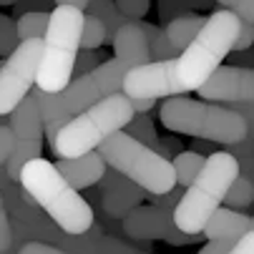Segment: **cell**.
Masks as SVG:
<instances>
[{
  "mask_svg": "<svg viewBox=\"0 0 254 254\" xmlns=\"http://www.w3.org/2000/svg\"><path fill=\"white\" fill-rule=\"evenodd\" d=\"M18 48V33H15V23L8 15H0V56H10Z\"/></svg>",
  "mask_w": 254,
  "mask_h": 254,
  "instance_id": "cell-30",
  "label": "cell"
},
{
  "mask_svg": "<svg viewBox=\"0 0 254 254\" xmlns=\"http://www.w3.org/2000/svg\"><path fill=\"white\" fill-rule=\"evenodd\" d=\"M204 161H206V156H199L194 151H181L179 156H174L171 166H174V176H176V187L187 189L191 181L199 176Z\"/></svg>",
  "mask_w": 254,
  "mask_h": 254,
  "instance_id": "cell-22",
  "label": "cell"
},
{
  "mask_svg": "<svg viewBox=\"0 0 254 254\" xmlns=\"http://www.w3.org/2000/svg\"><path fill=\"white\" fill-rule=\"evenodd\" d=\"M237 176H239V164L224 149L206 156L199 176L184 189L174 209V224L179 227V232L199 237L206 222L211 219V214L224 204V196L229 194Z\"/></svg>",
  "mask_w": 254,
  "mask_h": 254,
  "instance_id": "cell-3",
  "label": "cell"
},
{
  "mask_svg": "<svg viewBox=\"0 0 254 254\" xmlns=\"http://www.w3.org/2000/svg\"><path fill=\"white\" fill-rule=\"evenodd\" d=\"M8 128L13 133V151L5 161V174L10 181H18L23 166L43 154V121L33 96H25L8 116Z\"/></svg>",
  "mask_w": 254,
  "mask_h": 254,
  "instance_id": "cell-10",
  "label": "cell"
},
{
  "mask_svg": "<svg viewBox=\"0 0 254 254\" xmlns=\"http://www.w3.org/2000/svg\"><path fill=\"white\" fill-rule=\"evenodd\" d=\"M252 204H254V184L249 179H244V176H237L229 194L224 196V206L234 209V211H244Z\"/></svg>",
  "mask_w": 254,
  "mask_h": 254,
  "instance_id": "cell-26",
  "label": "cell"
},
{
  "mask_svg": "<svg viewBox=\"0 0 254 254\" xmlns=\"http://www.w3.org/2000/svg\"><path fill=\"white\" fill-rule=\"evenodd\" d=\"M48 20L51 13H23L15 23V33H18V43L23 41H43L46 30H48Z\"/></svg>",
  "mask_w": 254,
  "mask_h": 254,
  "instance_id": "cell-24",
  "label": "cell"
},
{
  "mask_svg": "<svg viewBox=\"0 0 254 254\" xmlns=\"http://www.w3.org/2000/svg\"><path fill=\"white\" fill-rule=\"evenodd\" d=\"M211 5H214V0H159V18L166 25L174 18L189 15L191 10H204Z\"/></svg>",
  "mask_w": 254,
  "mask_h": 254,
  "instance_id": "cell-25",
  "label": "cell"
},
{
  "mask_svg": "<svg viewBox=\"0 0 254 254\" xmlns=\"http://www.w3.org/2000/svg\"><path fill=\"white\" fill-rule=\"evenodd\" d=\"M138 25H141L143 35H146V41H149L151 61H174V58H176L179 51L169 43L164 28H159V25H154V23H143V20H138Z\"/></svg>",
  "mask_w": 254,
  "mask_h": 254,
  "instance_id": "cell-23",
  "label": "cell"
},
{
  "mask_svg": "<svg viewBox=\"0 0 254 254\" xmlns=\"http://www.w3.org/2000/svg\"><path fill=\"white\" fill-rule=\"evenodd\" d=\"M124 131H126L131 138H136L138 143L149 146V149H156V143H159V136H156V128H154L149 114H136Z\"/></svg>",
  "mask_w": 254,
  "mask_h": 254,
  "instance_id": "cell-27",
  "label": "cell"
},
{
  "mask_svg": "<svg viewBox=\"0 0 254 254\" xmlns=\"http://www.w3.org/2000/svg\"><path fill=\"white\" fill-rule=\"evenodd\" d=\"M224 108H229L237 116H242V121L247 124V138L254 141V103H229Z\"/></svg>",
  "mask_w": 254,
  "mask_h": 254,
  "instance_id": "cell-34",
  "label": "cell"
},
{
  "mask_svg": "<svg viewBox=\"0 0 254 254\" xmlns=\"http://www.w3.org/2000/svg\"><path fill=\"white\" fill-rule=\"evenodd\" d=\"M128 101H131V98H128ZM154 106H156V101H154V98H133V101H131L133 116H136V114H149Z\"/></svg>",
  "mask_w": 254,
  "mask_h": 254,
  "instance_id": "cell-44",
  "label": "cell"
},
{
  "mask_svg": "<svg viewBox=\"0 0 254 254\" xmlns=\"http://www.w3.org/2000/svg\"><path fill=\"white\" fill-rule=\"evenodd\" d=\"M13 247V227H10V216L3 204V194H0V254H5Z\"/></svg>",
  "mask_w": 254,
  "mask_h": 254,
  "instance_id": "cell-33",
  "label": "cell"
},
{
  "mask_svg": "<svg viewBox=\"0 0 254 254\" xmlns=\"http://www.w3.org/2000/svg\"><path fill=\"white\" fill-rule=\"evenodd\" d=\"M191 151H194V154H199V156H204V154H209V156H211L216 149H214V143H211V141H201V138H199V141H194V143H191Z\"/></svg>",
  "mask_w": 254,
  "mask_h": 254,
  "instance_id": "cell-45",
  "label": "cell"
},
{
  "mask_svg": "<svg viewBox=\"0 0 254 254\" xmlns=\"http://www.w3.org/2000/svg\"><path fill=\"white\" fill-rule=\"evenodd\" d=\"M229 249H232V242H206L199 249V254H227Z\"/></svg>",
  "mask_w": 254,
  "mask_h": 254,
  "instance_id": "cell-43",
  "label": "cell"
},
{
  "mask_svg": "<svg viewBox=\"0 0 254 254\" xmlns=\"http://www.w3.org/2000/svg\"><path fill=\"white\" fill-rule=\"evenodd\" d=\"M96 154L106 161L108 169H114L128 181H133L149 196H161L176 187L171 161L161 159L154 149L138 143L126 131L108 136L96 149Z\"/></svg>",
  "mask_w": 254,
  "mask_h": 254,
  "instance_id": "cell-7",
  "label": "cell"
},
{
  "mask_svg": "<svg viewBox=\"0 0 254 254\" xmlns=\"http://www.w3.org/2000/svg\"><path fill=\"white\" fill-rule=\"evenodd\" d=\"M227 254H254V232L247 234V237H242L239 242H234Z\"/></svg>",
  "mask_w": 254,
  "mask_h": 254,
  "instance_id": "cell-42",
  "label": "cell"
},
{
  "mask_svg": "<svg viewBox=\"0 0 254 254\" xmlns=\"http://www.w3.org/2000/svg\"><path fill=\"white\" fill-rule=\"evenodd\" d=\"M227 154L234 156V161L239 164V176L249 179L254 184V141L244 138L239 143H234V146H224Z\"/></svg>",
  "mask_w": 254,
  "mask_h": 254,
  "instance_id": "cell-28",
  "label": "cell"
},
{
  "mask_svg": "<svg viewBox=\"0 0 254 254\" xmlns=\"http://www.w3.org/2000/svg\"><path fill=\"white\" fill-rule=\"evenodd\" d=\"M124 96L133 98H174L181 96L174 81V61H151L133 68L124 78Z\"/></svg>",
  "mask_w": 254,
  "mask_h": 254,
  "instance_id": "cell-13",
  "label": "cell"
},
{
  "mask_svg": "<svg viewBox=\"0 0 254 254\" xmlns=\"http://www.w3.org/2000/svg\"><path fill=\"white\" fill-rule=\"evenodd\" d=\"M131 119L133 108L128 96L116 93L101 98L96 106H91L88 111L78 114L68 126H63V131L53 141V154L58 159H76L91 154L108 136L124 131L131 124Z\"/></svg>",
  "mask_w": 254,
  "mask_h": 254,
  "instance_id": "cell-6",
  "label": "cell"
},
{
  "mask_svg": "<svg viewBox=\"0 0 254 254\" xmlns=\"http://www.w3.org/2000/svg\"><path fill=\"white\" fill-rule=\"evenodd\" d=\"M18 0H0V5H15Z\"/></svg>",
  "mask_w": 254,
  "mask_h": 254,
  "instance_id": "cell-48",
  "label": "cell"
},
{
  "mask_svg": "<svg viewBox=\"0 0 254 254\" xmlns=\"http://www.w3.org/2000/svg\"><path fill=\"white\" fill-rule=\"evenodd\" d=\"M124 224V234L131 239H141V242H154L161 239L166 244H176L184 247L191 242H199L204 234L199 237H189L184 232H179V227L174 224V209H164V206H154V204H141L136 206L131 214H126Z\"/></svg>",
  "mask_w": 254,
  "mask_h": 254,
  "instance_id": "cell-11",
  "label": "cell"
},
{
  "mask_svg": "<svg viewBox=\"0 0 254 254\" xmlns=\"http://www.w3.org/2000/svg\"><path fill=\"white\" fill-rule=\"evenodd\" d=\"M159 116L164 128L174 133H187L191 138L222 143V146H234L247 138V124L242 121V116L216 103L174 96L161 103Z\"/></svg>",
  "mask_w": 254,
  "mask_h": 254,
  "instance_id": "cell-5",
  "label": "cell"
},
{
  "mask_svg": "<svg viewBox=\"0 0 254 254\" xmlns=\"http://www.w3.org/2000/svg\"><path fill=\"white\" fill-rule=\"evenodd\" d=\"M242 20L232 10H214L206 15L204 28L196 33V38L174 58V81L181 93L199 91L209 76L224 63L232 53Z\"/></svg>",
  "mask_w": 254,
  "mask_h": 254,
  "instance_id": "cell-2",
  "label": "cell"
},
{
  "mask_svg": "<svg viewBox=\"0 0 254 254\" xmlns=\"http://www.w3.org/2000/svg\"><path fill=\"white\" fill-rule=\"evenodd\" d=\"M53 0H18L15 10L18 13H51Z\"/></svg>",
  "mask_w": 254,
  "mask_h": 254,
  "instance_id": "cell-38",
  "label": "cell"
},
{
  "mask_svg": "<svg viewBox=\"0 0 254 254\" xmlns=\"http://www.w3.org/2000/svg\"><path fill=\"white\" fill-rule=\"evenodd\" d=\"M3 124H5V121H3V119H0V126H3Z\"/></svg>",
  "mask_w": 254,
  "mask_h": 254,
  "instance_id": "cell-49",
  "label": "cell"
},
{
  "mask_svg": "<svg viewBox=\"0 0 254 254\" xmlns=\"http://www.w3.org/2000/svg\"><path fill=\"white\" fill-rule=\"evenodd\" d=\"M206 18L204 15H196V13H189V15H181V18H174L164 25V33H166V38L169 43L181 53L194 38H196V33L204 28Z\"/></svg>",
  "mask_w": 254,
  "mask_h": 254,
  "instance_id": "cell-20",
  "label": "cell"
},
{
  "mask_svg": "<svg viewBox=\"0 0 254 254\" xmlns=\"http://www.w3.org/2000/svg\"><path fill=\"white\" fill-rule=\"evenodd\" d=\"M18 181H20L23 191L35 201V206H41L46 216L63 234L78 237L93 227L91 204L58 174L53 161L43 156L35 161H28Z\"/></svg>",
  "mask_w": 254,
  "mask_h": 254,
  "instance_id": "cell-1",
  "label": "cell"
},
{
  "mask_svg": "<svg viewBox=\"0 0 254 254\" xmlns=\"http://www.w3.org/2000/svg\"><path fill=\"white\" fill-rule=\"evenodd\" d=\"M252 232H254V216L227 209V206H219L211 214V219L206 222L201 234L209 242H232L234 244V242H239L242 237H247Z\"/></svg>",
  "mask_w": 254,
  "mask_h": 254,
  "instance_id": "cell-16",
  "label": "cell"
},
{
  "mask_svg": "<svg viewBox=\"0 0 254 254\" xmlns=\"http://www.w3.org/2000/svg\"><path fill=\"white\" fill-rule=\"evenodd\" d=\"M114 58L111 61H103L93 73V83L98 86L101 96H116L124 93V78L131 73L133 68L138 65H146L151 63V53H149V41L143 35L138 20L136 23H126L114 38Z\"/></svg>",
  "mask_w": 254,
  "mask_h": 254,
  "instance_id": "cell-8",
  "label": "cell"
},
{
  "mask_svg": "<svg viewBox=\"0 0 254 254\" xmlns=\"http://www.w3.org/2000/svg\"><path fill=\"white\" fill-rule=\"evenodd\" d=\"M98 65H101V51H81L76 58V65H73V78L93 73Z\"/></svg>",
  "mask_w": 254,
  "mask_h": 254,
  "instance_id": "cell-31",
  "label": "cell"
},
{
  "mask_svg": "<svg viewBox=\"0 0 254 254\" xmlns=\"http://www.w3.org/2000/svg\"><path fill=\"white\" fill-rule=\"evenodd\" d=\"M0 68H3V61H0Z\"/></svg>",
  "mask_w": 254,
  "mask_h": 254,
  "instance_id": "cell-50",
  "label": "cell"
},
{
  "mask_svg": "<svg viewBox=\"0 0 254 254\" xmlns=\"http://www.w3.org/2000/svg\"><path fill=\"white\" fill-rule=\"evenodd\" d=\"M116 8L121 10V15H126L131 23L141 20L143 15L149 13L151 0H116Z\"/></svg>",
  "mask_w": 254,
  "mask_h": 254,
  "instance_id": "cell-32",
  "label": "cell"
},
{
  "mask_svg": "<svg viewBox=\"0 0 254 254\" xmlns=\"http://www.w3.org/2000/svg\"><path fill=\"white\" fill-rule=\"evenodd\" d=\"M232 13H237V18H242L249 25H254V0H239Z\"/></svg>",
  "mask_w": 254,
  "mask_h": 254,
  "instance_id": "cell-41",
  "label": "cell"
},
{
  "mask_svg": "<svg viewBox=\"0 0 254 254\" xmlns=\"http://www.w3.org/2000/svg\"><path fill=\"white\" fill-rule=\"evenodd\" d=\"M86 13L70 5H56L51 10L48 30L43 38V53L38 63L35 88L46 93H61L73 81V65L81 53V33Z\"/></svg>",
  "mask_w": 254,
  "mask_h": 254,
  "instance_id": "cell-4",
  "label": "cell"
},
{
  "mask_svg": "<svg viewBox=\"0 0 254 254\" xmlns=\"http://www.w3.org/2000/svg\"><path fill=\"white\" fill-rule=\"evenodd\" d=\"M10 151H13V133H10L8 124H3V126H0V169L5 166Z\"/></svg>",
  "mask_w": 254,
  "mask_h": 254,
  "instance_id": "cell-39",
  "label": "cell"
},
{
  "mask_svg": "<svg viewBox=\"0 0 254 254\" xmlns=\"http://www.w3.org/2000/svg\"><path fill=\"white\" fill-rule=\"evenodd\" d=\"M242 20V18H239ZM254 46V25H249L247 20H242V28H239V35H237V43L232 48V53H242V51H249Z\"/></svg>",
  "mask_w": 254,
  "mask_h": 254,
  "instance_id": "cell-36",
  "label": "cell"
},
{
  "mask_svg": "<svg viewBox=\"0 0 254 254\" xmlns=\"http://www.w3.org/2000/svg\"><path fill=\"white\" fill-rule=\"evenodd\" d=\"M56 169H58V174H61L76 191L98 184V181L103 179V174L108 171L106 161H103L96 151L83 154V156H76V159H58V161H56Z\"/></svg>",
  "mask_w": 254,
  "mask_h": 254,
  "instance_id": "cell-17",
  "label": "cell"
},
{
  "mask_svg": "<svg viewBox=\"0 0 254 254\" xmlns=\"http://www.w3.org/2000/svg\"><path fill=\"white\" fill-rule=\"evenodd\" d=\"M106 43V28L98 18L86 15L83 33H81V51H98Z\"/></svg>",
  "mask_w": 254,
  "mask_h": 254,
  "instance_id": "cell-29",
  "label": "cell"
},
{
  "mask_svg": "<svg viewBox=\"0 0 254 254\" xmlns=\"http://www.w3.org/2000/svg\"><path fill=\"white\" fill-rule=\"evenodd\" d=\"M53 247H61L70 254H149V252H141V249H133L128 244H124L121 239H114V237H106L98 224L93 222V227L86 232V234H78V237H70V234H58Z\"/></svg>",
  "mask_w": 254,
  "mask_h": 254,
  "instance_id": "cell-15",
  "label": "cell"
},
{
  "mask_svg": "<svg viewBox=\"0 0 254 254\" xmlns=\"http://www.w3.org/2000/svg\"><path fill=\"white\" fill-rule=\"evenodd\" d=\"M61 93H63L65 106L70 108V114H73V119H76L78 114L88 111L91 106H96V103L103 98L101 91H98V86L93 83L91 73H88V76H81V78H73Z\"/></svg>",
  "mask_w": 254,
  "mask_h": 254,
  "instance_id": "cell-19",
  "label": "cell"
},
{
  "mask_svg": "<svg viewBox=\"0 0 254 254\" xmlns=\"http://www.w3.org/2000/svg\"><path fill=\"white\" fill-rule=\"evenodd\" d=\"M35 103H38V111H41V121H43V136L48 138V143L53 146L56 136L63 131V126H68L73 121V114L63 101V93H46L41 88H35L33 93Z\"/></svg>",
  "mask_w": 254,
  "mask_h": 254,
  "instance_id": "cell-18",
  "label": "cell"
},
{
  "mask_svg": "<svg viewBox=\"0 0 254 254\" xmlns=\"http://www.w3.org/2000/svg\"><path fill=\"white\" fill-rule=\"evenodd\" d=\"M88 15H93V18H98L101 23H103V28H106V43H114V38H116V33L126 25V23H131L126 15H121V10L116 8V0H88Z\"/></svg>",
  "mask_w": 254,
  "mask_h": 254,
  "instance_id": "cell-21",
  "label": "cell"
},
{
  "mask_svg": "<svg viewBox=\"0 0 254 254\" xmlns=\"http://www.w3.org/2000/svg\"><path fill=\"white\" fill-rule=\"evenodd\" d=\"M43 53V41H23L3 61L0 68V119L10 116L18 103L30 96V88L38 76V63Z\"/></svg>",
  "mask_w": 254,
  "mask_h": 254,
  "instance_id": "cell-9",
  "label": "cell"
},
{
  "mask_svg": "<svg viewBox=\"0 0 254 254\" xmlns=\"http://www.w3.org/2000/svg\"><path fill=\"white\" fill-rule=\"evenodd\" d=\"M206 103H254V70L237 65H219L209 81L196 91Z\"/></svg>",
  "mask_w": 254,
  "mask_h": 254,
  "instance_id": "cell-12",
  "label": "cell"
},
{
  "mask_svg": "<svg viewBox=\"0 0 254 254\" xmlns=\"http://www.w3.org/2000/svg\"><path fill=\"white\" fill-rule=\"evenodd\" d=\"M161 159H166V161H171L174 156H179L181 151H184V143H181L176 136H164V138H159V143H156V149H154Z\"/></svg>",
  "mask_w": 254,
  "mask_h": 254,
  "instance_id": "cell-35",
  "label": "cell"
},
{
  "mask_svg": "<svg viewBox=\"0 0 254 254\" xmlns=\"http://www.w3.org/2000/svg\"><path fill=\"white\" fill-rule=\"evenodd\" d=\"M18 254H70V252L53 247V244H46V242H28L18 249Z\"/></svg>",
  "mask_w": 254,
  "mask_h": 254,
  "instance_id": "cell-37",
  "label": "cell"
},
{
  "mask_svg": "<svg viewBox=\"0 0 254 254\" xmlns=\"http://www.w3.org/2000/svg\"><path fill=\"white\" fill-rule=\"evenodd\" d=\"M98 184H101V206H103V211L111 216V219H121V222L126 219V214H131L136 206H141L143 199L149 196L141 187H136L133 181H128L126 176H121L114 169H108Z\"/></svg>",
  "mask_w": 254,
  "mask_h": 254,
  "instance_id": "cell-14",
  "label": "cell"
},
{
  "mask_svg": "<svg viewBox=\"0 0 254 254\" xmlns=\"http://www.w3.org/2000/svg\"><path fill=\"white\" fill-rule=\"evenodd\" d=\"M214 3H219V5L224 8V10H234L239 0H214Z\"/></svg>",
  "mask_w": 254,
  "mask_h": 254,
  "instance_id": "cell-47",
  "label": "cell"
},
{
  "mask_svg": "<svg viewBox=\"0 0 254 254\" xmlns=\"http://www.w3.org/2000/svg\"><path fill=\"white\" fill-rule=\"evenodd\" d=\"M229 65H237V68H249L254 70V48L249 51H242V53H229Z\"/></svg>",
  "mask_w": 254,
  "mask_h": 254,
  "instance_id": "cell-40",
  "label": "cell"
},
{
  "mask_svg": "<svg viewBox=\"0 0 254 254\" xmlns=\"http://www.w3.org/2000/svg\"><path fill=\"white\" fill-rule=\"evenodd\" d=\"M56 5H70V8H78V10H83L86 13V8H88V0H53Z\"/></svg>",
  "mask_w": 254,
  "mask_h": 254,
  "instance_id": "cell-46",
  "label": "cell"
}]
</instances>
